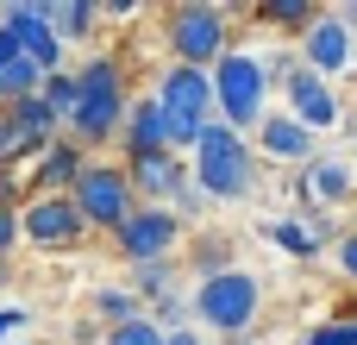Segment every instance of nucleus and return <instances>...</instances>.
<instances>
[{
  "label": "nucleus",
  "mask_w": 357,
  "mask_h": 345,
  "mask_svg": "<svg viewBox=\"0 0 357 345\" xmlns=\"http://www.w3.org/2000/svg\"><path fill=\"white\" fill-rule=\"evenodd\" d=\"M251 176H257V157H251V145L220 119H207L201 126V138H195V189L207 195V201H238V195H251Z\"/></svg>",
  "instance_id": "f257e3e1"
},
{
  "label": "nucleus",
  "mask_w": 357,
  "mask_h": 345,
  "mask_svg": "<svg viewBox=\"0 0 357 345\" xmlns=\"http://www.w3.org/2000/svg\"><path fill=\"white\" fill-rule=\"evenodd\" d=\"M207 75H213V107L226 113V126H232L238 138H245V132H257V126H264V113H270V107H264V101H270L264 57H257V50H226Z\"/></svg>",
  "instance_id": "f03ea898"
},
{
  "label": "nucleus",
  "mask_w": 357,
  "mask_h": 345,
  "mask_svg": "<svg viewBox=\"0 0 357 345\" xmlns=\"http://www.w3.org/2000/svg\"><path fill=\"white\" fill-rule=\"evenodd\" d=\"M195 321H207L213 333L226 339H245V327L257 321L264 308V283L251 270H220V277H195V295H188Z\"/></svg>",
  "instance_id": "7ed1b4c3"
},
{
  "label": "nucleus",
  "mask_w": 357,
  "mask_h": 345,
  "mask_svg": "<svg viewBox=\"0 0 357 345\" xmlns=\"http://www.w3.org/2000/svg\"><path fill=\"white\" fill-rule=\"evenodd\" d=\"M226 19H232V6H207V0L169 6L163 25H169V50H176V63H188V69H213V63L232 50Z\"/></svg>",
  "instance_id": "20e7f679"
},
{
  "label": "nucleus",
  "mask_w": 357,
  "mask_h": 345,
  "mask_svg": "<svg viewBox=\"0 0 357 345\" xmlns=\"http://www.w3.org/2000/svg\"><path fill=\"white\" fill-rule=\"evenodd\" d=\"M69 201H75L82 226H107V233H119V226L132 220V207H138L126 170H113V163H88V170L75 176V189H69Z\"/></svg>",
  "instance_id": "39448f33"
},
{
  "label": "nucleus",
  "mask_w": 357,
  "mask_h": 345,
  "mask_svg": "<svg viewBox=\"0 0 357 345\" xmlns=\"http://www.w3.org/2000/svg\"><path fill=\"white\" fill-rule=\"evenodd\" d=\"M0 25L19 38V57L38 75H56L63 69V38L50 31V0H6L0 6Z\"/></svg>",
  "instance_id": "423d86ee"
},
{
  "label": "nucleus",
  "mask_w": 357,
  "mask_h": 345,
  "mask_svg": "<svg viewBox=\"0 0 357 345\" xmlns=\"http://www.w3.org/2000/svg\"><path fill=\"white\" fill-rule=\"evenodd\" d=\"M63 138V119L31 94V101H13L0 107V163H19V157H44L50 145Z\"/></svg>",
  "instance_id": "0eeeda50"
},
{
  "label": "nucleus",
  "mask_w": 357,
  "mask_h": 345,
  "mask_svg": "<svg viewBox=\"0 0 357 345\" xmlns=\"http://www.w3.org/2000/svg\"><path fill=\"white\" fill-rule=\"evenodd\" d=\"M82 214H75V201L69 195H31L25 207H19V239H31V245H44V251H69V245H82Z\"/></svg>",
  "instance_id": "6e6552de"
},
{
  "label": "nucleus",
  "mask_w": 357,
  "mask_h": 345,
  "mask_svg": "<svg viewBox=\"0 0 357 345\" xmlns=\"http://www.w3.org/2000/svg\"><path fill=\"white\" fill-rule=\"evenodd\" d=\"M151 101L169 119H182V126H207V113H213V75L207 69H188V63H169L157 75V94Z\"/></svg>",
  "instance_id": "1a4fd4ad"
},
{
  "label": "nucleus",
  "mask_w": 357,
  "mask_h": 345,
  "mask_svg": "<svg viewBox=\"0 0 357 345\" xmlns=\"http://www.w3.org/2000/svg\"><path fill=\"white\" fill-rule=\"evenodd\" d=\"M176 239H182V220H176L169 207H132V220L113 233L119 258H132V264H157V258H169Z\"/></svg>",
  "instance_id": "9d476101"
},
{
  "label": "nucleus",
  "mask_w": 357,
  "mask_h": 345,
  "mask_svg": "<svg viewBox=\"0 0 357 345\" xmlns=\"http://www.w3.org/2000/svg\"><path fill=\"white\" fill-rule=\"evenodd\" d=\"M126 126V88H82V107L69 113V145H107L113 132Z\"/></svg>",
  "instance_id": "9b49d317"
},
{
  "label": "nucleus",
  "mask_w": 357,
  "mask_h": 345,
  "mask_svg": "<svg viewBox=\"0 0 357 345\" xmlns=\"http://www.w3.org/2000/svg\"><path fill=\"white\" fill-rule=\"evenodd\" d=\"M282 88H289V113H295L307 132H333V126H339V101H333V82H326V75H314V69L295 63V75H289Z\"/></svg>",
  "instance_id": "f8f14e48"
},
{
  "label": "nucleus",
  "mask_w": 357,
  "mask_h": 345,
  "mask_svg": "<svg viewBox=\"0 0 357 345\" xmlns=\"http://www.w3.org/2000/svg\"><path fill=\"white\" fill-rule=\"evenodd\" d=\"M351 38H357V31H345L333 13H320V19L301 31V69H314V75H339V69L351 63Z\"/></svg>",
  "instance_id": "ddd939ff"
},
{
  "label": "nucleus",
  "mask_w": 357,
  "mask_h": 345,
  "mask_svg": "<svg viewBox=\"0 0 357 345\" xmlns=\"http://www.w3.org/2000/svg\"><path fill=\"white\" fill-rule=\"evenodd\" d=\"M88 170V157H82V145H69V138H56L38 163H31V176H25V189L31 195H69L75 189V176Z\"/></svg>",
  "instance_id": "4468645a"
},
{
  "label": "nucleus",
  "mask_w": 357,
  "mask_h": 345,
  "mask_svg": "<svg viewBox=\"0 0 357 345\" xmlns=\"http://www.w3.org/2000/svg\"><path fill=\"white\" fill-rule=\"evenodd\" d=\"M126 182H132V195H151V207H163V201H176V189L188 176H182V163L169 151H151V157H132L126 163Z\"/></svg>",
  "instance_id": "2eb2a0df"
},
{
  "label": "nucleus",
  "mask_w": 357,
  "mask_h": 345,
  "mask_svg": "<svg viewBox=\"0 0 357 345\" xmlns=\"http://www.w3.org/2000/svg\"><path fill=\"white\" fill-rule=\"evenodd\" d=\"M257 145H264V157H282V163H307V157H314V132H307L295 113H264Z\"/></svg>",
  "instance_id": "dca6fc26"
},
{
  "label": "nucleus",
  "mask_w": 357,
  "mask_h": 345,
  "mask_svg": "<svg viewBox=\"0 0 357 345\" xmlns=\"http://www.w3.org/2000/svg\"><path fill=\"white\" fill-rule=\"evenodd\" d=\"M351 195V170L345 163H307V176L295 182V201L314 214V207H333V201H345Z\"/></svg>",
  "instance_id": "f3484780"
},
{
  "label": "nucleus",
  "mask_w": 357,
  "mask_h": 345,
  "mask_svg": "<svg viewBox=\"0 0 357 345\" xmlns=\"http://www.w3.org/2000/svg\"><path fill=\"white\" fill-rule=\"evenodd\" d=\"M126 151H132V157L169 151V145H163V107H157V101H138V107H126ZM169 157H176V151H169Z\"/></svg>",
  "instance_id": "a211bd4d"
},
{
  "label": "nucleus",
  "mask_w": 357,
  "mask_h": 345,
  "mask_svg": "<svg viewBox=\"0 0 357 345\" xmlns=\"http://www.w3.org/2000/svg\"><path fill=\"white\" fill-rule=\"evenodd\" d=\"M94 19H100V6H94V0H63V6H50V31H56L63 44L94 38Z\"/></svg>",
  "instance_id": "6ab92c4d"
},
{
  "label": "nucleus",
  "mask_w": 357,
  "mask_h": 345,
  "mask_svg": "<svg viewBox=\"0 0 357 345\" xmlns=\"http://www.w3.org/2000/svg\"><path fill=\"white\" fill-rule=\"evenodd\" d=\"M38 101L69 126V113L82 107V82H75V69H56V75H44V88H38Z\"/></svg>",
  "instance_id": "aec40b11"
},
{
  "label": "nucleus",
  "mask_w": 357,
  "mask_h": 345,
  "mask_svg": "<svg viewBox=\"0 0 357 345\" xmlns=\"http://www.w3.org/2000/svg\"><path fill=\"white\" fill-rule=\"evenodd\" d=\"M257 19H264V25H282V31H307V25L320 19V6H307V0H264Z\"/></svg>",
  "instance_id": "412c9836"
},
{
  "label": "nucleus",
  "mask_w": 357,
  "mask_h": 345,
  "mask_svg": "<svg viewBox=\"0 0 357 345\" xmlns=\"http://www.w3.org/2000/svg\"><path fill=\"white\" fill-rule=\"evenodd\" d=\"M264 239H276L289 258H320V239L307 233V220H270V226H264Z\"/></svg>",
  "instance_id": "4be33fe9"
},
{
  "label": "nucleus",
  "mask_w": 357,
  "mask_h": 345,
  "mask_svg": "<svg viewBox=\"0 0 357 345\" xmlns=\"http://www.w3.org/2000/svg\"><path fill=\"white\" fill-rule=\"evenodd\" d=\"M138 302H163V295H176V258H157V264H138V289H132Z\"/></svg>",
  "instance_id": "5701e85b"
},
{
  "label": "nucleus",
  "mask_w": 357,
  "mask_h": 345,
  "mask_svg": "<svg viewBox=\"0 0 357 345\" xmlns=\"http://www.w3.org/2000/svg\"><path fill=\"white\" fill-rule=\"evenodd\" d=\"M38 88H44V75H38V69H31V63H25V57H19V63H6V69H0V107H13V101H31V94H38Z\"/></svg>",
  "instance_id": "b1692460"
},
{
  "label": "nucleus",
  "mask_w": 357,
  "mask_h": 345,
  "mask_svg": "<svg viewBox=\"0 0 357 345\" xmlns=\"http://www.w3.org/2000/svg\"><path fill=\"white\" fill-rule=\"evenodd\" d=\"M94 314H100L107 327H126V321H138V295H132V289H100V295H94Z\"/></svg>",
  "instance_id": "393cba45"
},
{
  "label": "nucleus",
  "mask_w": 357,
  "mask_h": 345,
  "mask_svg": "<svg viewBox=\"0 0 357 345\" xmlns=\"http://www.w3.org/2000/svg\"><path fill=\"white\" fill-rule=\"evenodd\" d=\"M107 345H163V327H151L144 314L126 321V327H107Z\"/></svg>",
  "instance_id": "a878e982"
},
{
  "label": "nucleus",
  "mask_w": 357,
  "mask_h": 345,
  "mask_svg": "<svg viewBox=\"0 0 357 345\" xmlns=\"http://www.w3.org/2000/svg\"><path fill=\"white\" fill-rule=\"evenodd\" d=\"M301 345H357V321H326V327H314Z\"/></svg>",
  "instance_id": "bb28decb"
},
{
  "label": "nucleus",
  "mask_w": 357,
  "mask_h": 345,
  "mask_svg": "<svg viewBox=\"0 0 357 345\" xmlns=\"http://www.w3.org/2000/svg\"><path fill=\"white\" fill-rule=\"evenodd\" d=\"M201 207H207V195H201L195 182H182V189H176V207H169V214H176V220H195Z\"/></svg>",
  "instance_id": "cd10ccee"
},
{
  "label": "nucleus",
  "mask_w": 357,
  "mask_h": 345,
  "mask_svg": "<svg viewBox=\"0 0 357 345\" xmlns=\"http://www.w3.org/2000/svg\"><path fill=\"white\" fill-rule=\"evenodd\" d=\"M19 245V207H0V258Z\"/></svg>",
  "instance_id": "c85d7f7f"
},
{
  "label": "nucleus",
  "mask_w": 357,
  "mask_h": 345,
  "mask_svg": "<svg viewBox=\"0 0 357 345\" xmlns=\"http://www.w3.org/2000/svg\"><path fill=\"white\" fill-rule=\"evenodd\" d=\"M25 308H0V345H13V333H25Z\"/></svg>",
  "instance_id": "c756f323"
},
{
  "label": "nucleus",
  "mask_w": 357,
  "mask_h": 345,
  "mask_svg": "<svg viewBox=\"0 0 357 345\" xmlns=\"http://www.w3.org/2000/svg\"><path fill=\"white\" fill-rule=\"evenodd\" d=\"M339 270L357 283V233H345V239H339Z\"/></svg>",
  "instance_id": "7c9ffc66"
},
{
  "label": "nucleus",
  "mask_w": 357,
  "mask_h": 345,
  "mask_svg": "<svg viewBox=\"0 0 357 345\" xmlns=\"http://www.w3.org/2000/svg\"><path fill=\"white\" fill-rule=\"evenodd\" d=\"M6 63H19V38H13V31L0 25V69H6Z\"/></svg>",
  "instance_id": "2f4dec72"
},
{
  "label": "nucleus",
  "mask_w": 357,
  "mask_h": 345,
  "mask_svg": "<svg viewBox=\"0 0 357 345\" xmlns=\"http://www.w3.org/2000/svg\"><path fill=\"white\" fill-rule=\"evenodd\" d=\"M163 345H201V333H188V327H169V333H163Z\"/></svg>",
  "instance_id": "473e14b6"
},
{
  "label": "nucleus",
  "mask_w": 357,
  "mask_h": 345,
  "mask_svg": "<svg viewBox=\"0 0 357 345\" xmlns=\"http://www.w3.org/2000/svg\"><path fill=\"white\" fill-rule=\"evenodd\" d=\"M232 345H251V339H232Z\"/></svg>",
  "instance_id": "72a5a7b5"
}]
</instances>
